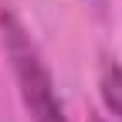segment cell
<instances>
[{"label": "cell", "mask_w": 122, "mask_h": 122, "mask_svg": "<svg viewBox=\"0 0 122 122\" xmlns=\"http://www.w3.org/2000/svg\"><path fill=\"white\" fill-rule=\"evenodd\" d=\"M0 30H4V51L10 58L14 81H17L20 102H24L30 122H68L65 105H61L58 88H54V78L44 65L37 44L30 41V34L10 14H0Z\"/></svg>", "instance_id": "6da1fadb"}, {"label": "cell", "mask_w": 122, "mask_h": 122, "mask_svg": "<svg viewBox=\"0 0 122 122\" xmlns=\"http://www.w3.org/2000/svg\"><path fill=\"white\" fill-rule=\"evenodd\" d=\"M98 85H102V102L119 122H122V68L115 65L112 58L102 61V75H98Z\"/></svg>", "instance_id": "7a4b0ae2"}]
</instances>
